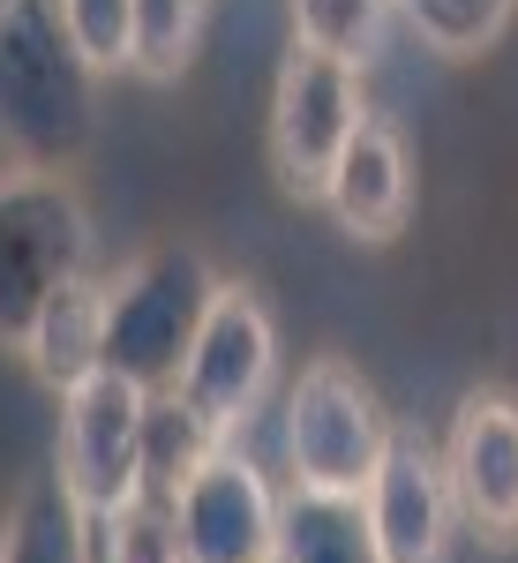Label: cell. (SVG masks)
<instances>
[{"label":"cell","instance_id":"6da1fadb","mask_svg":"<svg viewBox=\"0 0 518 563\" xmlns=\"http://www.w3.org/2000/svg\"><path fill=\"white\" fill-rule=\"evenodd\" d=\"M211 263L188 241H158L106 286V368L135 390L166 398L180 384V361L196 346V323L211 308Z\"/></svg>","mask_w":518,"mask_h":563},{"label":"cell","instance_id":"7a4b0ae2","mask_svg":"<svg viewBox=\"0 0 518 563\" xmlns=\"http://www.w3.org/2000/svg\"><path fill=\"white\" fill-rule=\"evenodd\" d=\"M0 135L23 158H68L90 135V68L53 0H0Z\"/></svg>","mask_w":518,"mask_h":563},{"label":"cell","instance_id":"3957f363","mask_svg":"<svg viewBox=\"0 0 518 563\" xmlns=\"http://www.w3.org/2000/svg\"><path fill=\"white\" fill-rule=\"evenodd\" d=\"M384 443H390V413L353 361L323 353V361H308L294 376V390H286V474H294V496L361 504Z\"/></svg>","mask_w":518,"mask_h":563},{"label":"cell","instance_id":"277c9868","mask_svg":"<svg viewBox=\"0 0 518 563\" xmlns=\"http://www.w3.org/2000/svg\"><path fill=\"white\" fill-rule=\"evenodd\" d=\"M90 218L53 174H0V346H23L38 308L84 271Z\"/></svg>","mask_w":518,"mask_h":563},{"label":"cell","instance_id":"5b68a950","mask_svg":"<svg viewBox=\"0 0 518 563\" xmlns=\"http://www.w3.org/2000/svg\"><path fill=\"white\" fill-rule=\"evenodd\" d=\"M368 121L361 106V68L323 53V45L294 38L278 60V84H271V174L286 196H323V180L339 166L345 135Z\"/></svg>","mask_w":518,"mask_h":563},{"label":"cell","instance_id":"8992f818","mask_svg":"<svg viewBox=\"0 0 518 563\" xmlns=\"http://www.w3.org/2000/svg\"><path fill=\"white\" fill-rule=\"evenodd\" d=\"M271 368H278V323H271L263 294L241 286V278H218L211 308H203V323H196V346L180 361V384H173L166 398H180V406L225 443V435H241V421L256 413Z\"/></svg>","mask_w":518,"mask_h":563},{"label":"cell","instance_id":"52a82bcc","mask_svg":"<svg viewBox=\"0 0 518 563\" xmlns=\"http://www.w3.org/2000/svg\"><path fill=\"white\" fill-rule=\"evenodd\" d=\"M143 429H151V390H135L113 368H90L84 384L60 390L53 474L84 504V519L129 504L135 488H143Z\"/></svg>","mask_w":518,"mask_h":563},{"label":"cell","instance_id":"ba28073f","mask_svg":"<svg viewBox=\"0 0 518 563\" xmlns=\"http://www.w3.org/2000/svg\"><path fill=\"white\" fill-rule=\"evenodd\" d=\"M436 459H443V488H451V519L488 549H518V398L511 390H466Z\"/></svg>","mask_w":518,"mask_h":563},{"label":"cell","instance_id":"9c48e42d","mask_svg":"<svg viewBox=\"0 0 518 563\" xmlns=\"http://www.w3.org/2000/svg\"><path fill=\"white\" fill-rule=\"evenodd\" d=\"M361 526L376 563H443L451 549V488H443V459L414 429L390 421V443L376 459V474L361 488Z\"/></svg>","mask_w":518,"mask_h":563},{"label":"cell","instance_id":"30bf717a","mask_svg":"<svg viewBox=\"0 0 518 563\" xmlns=\"http://www.w3.org/2000/svg\"><path fill=\"white\" fill-rule=\"evenodd\" d=\"M180 504V556L188 563H271L278 556V496L256 474V459L225 451L188 474V488L173 496Z\"/></svg>","mask_w":518,"mask_h":563},{"label":"cell","instance_id":"8fae6325","mask_svg":"<svg viewBox=\"0 0 518 563\" xmlns=\"http://www.w3.org/2000/svg\"><path fill=\"white\" fill-rule=\"evenodd\" d=\"M323 203H331L345 241L390 249L406 233V218H414V151H406V135L368 113L361 129L345 135L339 166L323 180Z\"/></svg>","mask_w":518,"mask_h":563},{"label":"cell","instance_id":"7c38bea8","mask_svg":"<svg viewBox=\"0 0 518 563\" xmlns=\"http://www.w3.org/2000/svg\"><path fill=\"white\" fill-rule=\"evenodd\" d=\"M23 361H31V376L53 384V390H68V384H84L90 368H106V286L76 271V278L38 308V323L23 331Z\"/></svg>","mask_w":518,"mask_h":563},{"label":"cell","instance_id":"4fadbf2b","mask_svg":"<svg viewBox=\"0 0 518 563\" xmlns=\"http://www.w3.org/2000/svg\"><path fill=\"white\" fill-rule=\"evenodd\" d=\"M0 563H90V519L60 474H31L0 519Z\"/></svg>","mask_w":518,"mask_h":563},{"label":"cell","instance_id":"5bb4252c","mask_svg":"<svg viewBox=\"0 0 518 563\" xmlns=\"http://www.w3.org/2000/svg\"><path fill=\"white\" fill-rule=\"evenodd\" d=\"M90 563H188L180 556V504L166 488H135L129 504L90 519Z\"/></svg>","mask_w":518,"mask_h":563},{"label":"cell","instance_id":"9a60e30c","mask_svg":"<svg viewBox=\"0 0 518 563\" xmlns=\"http://www.w3.org/2000/svg\"><path fill=\"white\" fill-rule=\"evenodd\" d=\"M271 563H376L368 526H361V504L294 496V504L278 511V556Z\"/></svg>","mask_w":518,"mask_h":563},{"label":"cell","instance_id":"2e32d148","mask_svg":"<svg viewBox=\"0 0 518 563\" xmlns=\"http://www.w3.org/2000/svg\"><path fill=\"white\" fill-rule=\"evenodd\" d=\"M203 38V0H135V38H129V68L173 84Z\"/></svg>","mask_w":518,"mask_h":563},{"label":"cell","instance_id":"e0dca14e","mask_svg":"<svg viewBox=\"0 0 518 563\" xmlns=\"http://www.w3.org/2000/svg\"><path fill=\"white\" fill-rule=\"evenodd\" d=\"M384 15H390V0H294V38L368 68L376 38H384Z\"/></svg>","mask_w":518,"mask_h":563},{"label":"cell","instance_id":"ac0fdd59","mask_svg":"<svg viewBox=\"0 0 518 563\" xmlns=\"http://www.w3.org/2000/svg\"><path fill=\"white\" fill-rule=\"evenodd\" d=\"M60 8V31L76 45L90 76H113L129 68V38H135V0H53Z\"/></svg>","mask_w":518,"mask_h":563},{"label":"cell","instance_id":"d6986e66","mask_svg":"<svg viewBox=\"0 0 518 563\" xmlns=\"http://www.w3.org/2000/svg\"><path fill=\"white\" fill-rule=\"evenodd\" d=\"M406 15H414V31L436 53L466 60V53H481V45L511 23V0H406Z\"/></svg>","mask_w":518,"mask_h":563}]
</instances>
